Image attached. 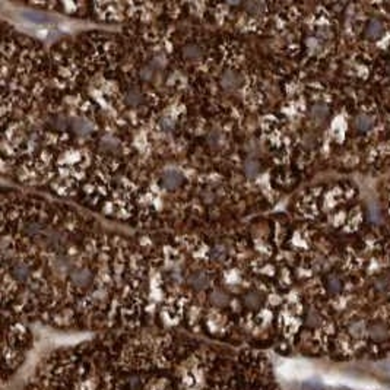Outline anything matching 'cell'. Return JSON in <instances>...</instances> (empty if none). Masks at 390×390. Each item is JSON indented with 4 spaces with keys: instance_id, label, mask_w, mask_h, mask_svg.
Here are the masks:
<instances>
[{
    "instance_id": "cell-6",
    "label": "cell",
    "mask_w": 390,
    "mask_h": 390,
    "mask_svg": "<svg viewBox=\"0 0 390 390\" xmlns=\"http://www.w3.org/2000/svg\"><path fill=\"white\" fill-rule=\"evenodd\" d=\"M328 114V109L325 106H314L313 109V117L317 120H323Z\"/></svg>"
},
{
    "instance_id": "cell-5",
    "label": "cell",
    "mask_w": 390,
    "mask_h": 390,
    "mask_svg": "<svg viewBox=\"0 0 390 390\" xmlns=\"http://www.w3.org/2000/svg\"><path fill=\"white\" fill-rule=\"evenodd\" d=\"M73 279H75V282L79 283V285H86V283L91 280V275H89L88 271H76V272L73 274Z\"/></svg>"
},
{
    "instance_id": "cell-10",
    "label": "cell",
    "mask_w": 390,
    "mask_h": 390,
    "mask_svg": "<svg viewBox=\"0 0 390 390\" xmlns=\"http://www.w3.org/2000/svg\"><path fill=\"white\" fill-rule=\"evenodd\" d=\"M76 130L81 132V133H85V132L89 130V124H88L86 121H84V120H82V121L79 120V121H78V126H76Z\"/></svg>"
},
{
    "instance_id": "cell-2",
    "label": "cell",
    "mask_w": 390,
    "mask_h": 390,
    "mask_svg": "<svg viewBox=\"0 0 390 390\" xmlns=\"http://www.w3.org/2000/svg\"><path fill=\"white\" fill-rule=\"evenodd\" d=\"M383 34V25L379 21H371L367 25V35L370 38H379Z\"/></svg>"
},
{
    "instance_id": "cell-4",
    "label": "cell",
    "mask_w": 390,
    "mask_h": 390,
    "mask_svg": "<svg viewBox=\"0 0 390 390\" xmlns=\"http://www.w3.org/2000/svg\"><path fill=\"white\" fill-rule=\"evenodd\" d=\"M373 124H374V120L368 115H360L357 118V127L360 130H370L373 127Z\"/></svg>"
},
{
    "instance_id": "cell-3",
    "label": "cell",
    "mask_w": 390,
    "mask_h": 390,
    "mask_svg": "<svg viewBox=\"0 0 390 390\" xmlns=\"http://www.w3.org/2000/svg\"><path fill=\"white\" fill-rule=\"evenodd\" d=\"M223 85L225 88H228V89L235 88V86L238 85V76H237L234 72H226V73H223Z\"/></svg>"
},
{
    "instance_id": "cell-7",
    "label": "cell",
    "mask_w": 390,
    "mask_h": 390,
    "mask_svg": "<svg viewBox=\"0 0 390 390\" xmlns=\"http://www.w3.org/2000/svg\"><path fill=\"white\" fill-rule=\"evenodd\" d=\"M13 274H15V277L19 279H24L28 277V269L24 266V265H18L16 268H15V271H13Z\"/></svg>"
},
{
    "instance_id": "cell-1",
    "label": "cell",
    "mask_w": 390,
    "mask_h": 390,
    "mask_svg": "<svg viewBox=\"0 0 390 390\" xmlns=\"http://www.w3.org/2000/svg\"><path fill=\"white\" fill-rule=\"evenodd\" d=\"M181 180H183V177L180 175V172H177V171H174V169H168V171L164 172V175H163V183H164V186H166L167 189H169V190L177 189V187L181 184Z\"/></svg>"
},
{
    "instance_id": "cell-9",
    "label": "cell",
    "mask_w": 390,
    "mask_h": 390,
    "mask_svg": "<svg viewBox=\"0 0 390 390\" xmlns=\"http://www.w3.org/2000/svg\"><path fill=\"white\" fill-rule=\"evenodd\" d=\"M192 282L196 283L197 286H205V285H206V279H205V277H202V275H196V277H193V278H192Z\"/></svg>"
},
{
    "instance_id": "cell-8",
    "label": "cell",
    "mask_w": 390,
    "mask_h": 390,
    "mask_svg": "<svg viewBox=\"0 0 390 390\" xmlns=\"http://www.w3.org/2000/svg\"><path fill=\"white\" fill-rule=\"evenodd\" d=\"M244 169H246V172H247L249 175H254V174L257 172L259 167H257V164H256V163H247V164H246V167H244Z\"/></svg>"
}]
</instances>
